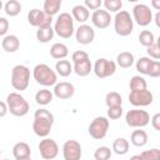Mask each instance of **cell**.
Segmentation results:
<instances>
[{
	"label": "cell",
	"mask_w": 160,
	"mask_h": 160,
	"mask_svg": "<svg viewBox=\"0 0 160 160\" xmlns=\"http://www.w3.org/2000/svg\"><path fill=\"white\" fill-rule=\"evenodd\" d=\"M54 115L48 109H39L34 114L32 130L39 138H46L52 128Z\"/></svg>",
	"instance_id": "6da1fadb"
},
{
	"label": "cell",
	"mask_w": 160,
	"mask_h": 160,
	"mask_svg": "<svg viewBox=\"0 0 160 160\" xmlns=\"http://www.w3.org/2000/svg\"><path fill=\"white\" fill-rule=\"evenodd\" d=\"M5 102L8 105V111H10L11 115L18 116V118L25 116L30 110L29 102L20 92H10L6 96Z\"/></svg>",
	"instance_id": "7a4b0ae2"
},
{
	"label": "cell",
	"mask_w": 160,
	"mask_h": 160,
	"mask_svg": "<svg viewBox=\"0 0 160 160\" xmlns=\"http://www.w3.org/2000/svg\"><path fill=\"white\" fill-rule=\"evenodd\" d=\"M34 80L42 86H54L58 81L56 72L46 64H38L32 70Z\"/></svg>",
	"instance_id": "3957f363"
},
{
	"label": "cell",
	"mask_w": 160,
	"mask_h": 160,
	"mask_svg": "<svg viewBox=\"0 0 160 160\" xmlns=\"http://www.w3.org/2000/svg\"><path fill=\"white\" fill-rule=\"evenodd\" d=\"M114 29L115 32L120 36H128L134 30V20L126 10H120L115 14L114 18Z\"/></svg>",
	"instance_id": "277c9868"
},
{
	"label": "cell",
	"mask_w": 160,
	"mask_h": 160,
	"mask_svg": "<svg viewBox=\"0 0 160 160\" xmlns=\"http://www.w3.org/2000/svg\"><path fill=\"white\" fill-rule=\"evenodd\" d=\"M54 32L62 39H69L74 34V19L69 12H61L55 20Z\"/></svg>",
	"instance_id": "5b68a950"
},
{
	"label": "cell",
	"mask_w": 160,
	"mask_h": 160,
	"mask_svg": "<svg viewBox=\"0 0 160 160\" xmlns=\"http://www.w3.org/2000/svg\"><path fill=\"white\" fill-rule=\"evenodd\" d=\"M30 81V70L25 65H15L11 70V86L18 90L22 91L26 90Z\"/></svg>",
	"instance_id": "8992f818"
},
{
	"label": "cell",
	"mask_w": 160,
	"mask_h": 160,
	"mask_svg": "<svg viewBox=\"0 0 160 160\" xmlns=\"http://www.w3.org/2000/svg\"><path fill=\"white\" fill-rule=\"evenodd\" d=\"M125 121L130 128H144L150 121V115L148 111L141 109H132L129 110L125 115Z\"/></svg>",
	"instance_id": "52a82bcc"
},
{
	"label": "cell",
	"mask_w": 160,
	"mask_h": 160,
	"mask_svg": "<svg viewBox=\"0 0 160 160\" xmlns=\"http://www.w3.org/2000/svg\"><path fill=\"white\" fill-rule=\"evenodd\" d=\"M109 125L110 122L105 116H98L89 125V135L95 140H101L106 136Z\"/></svg>",
	"instance_id": "ba28073f"
},
{
	"label": "cell",
	"mask_w": 160,
	"mask_h": 160,
	"mask_svg": "<svg viewBox=\"0 0 160 160\" xmlns=\"http://www.w3.org/2000/svg\"><path fill=\"white\" fill-rule=\"evenodd\" d=\"M92 71L94 74L100 78V79H105V78H109L111 75L115 74L116 71V64L111 60H108L105 58H100L95 61L94 64V68H92Z\"/></svg>",
	"instance_id": "9c48e42d"
},
{
	"label": "cell",
	"mask_w": 160,
	"mask_h": 160,
	"mask_svg": "<svg viewBox=\"0 0 160 160\" xmlns=\"http://www.w3.org/2000/svg\"><path fill=\"white\" fill-rule=\"evenodd\" d=\"M132 18L140 26H146L152 21V11L145 4H136L132 8Z\"/></svg>",
	"instance_id": "30bf717a"
},
{
	"label": "cell",
	"mask_w": 160,
	"mask_h": 160,
	"mask_svg": "<svg viewBox=\"0 0 160 160\" xmlns=\"http://www.w3.org/2000/svg\"><path fill=\"white\" fill-rule=\"evenodd\" d=\"M38 148H39L40 156L44 160H52L59 154V146H58L56 141L52 140V139H50V138H44L39 142V146Z\"/></svg>",
	"instance_id": "8fae6325"
},
{
	"label": "cell",
	"mask_w": 160,
	"mask_h": 160,
	"mask_svg": "<svg viewBox=\"0 0 160 160\" xmlns=\"http://www.w3.org/2000/svg\"><path fill=\"white\" fill-rule=\"evenodd\" d=\"M129 101L131 105L136 108H144L149 106L154 101V96L150 90H140V91H130L129 94Z\"/></svg>",
	"instance_id": "7c38bea8"
},
{
	"label": "cell",
	"mask_w": 160,
	"mask_h": 160,
	"mask_svg": "<svg viewBox=\"0 0 160 160\" xmlns=\"http://www.w3.org/2000/svg\"><path fill=\"white\" fill-rule=\"evenodd\" d=\"M28 21L31 26H35V28L50 26L52 22V16L46 15L40 9H31L28 12Z\"/></svg>",
	"instance_id": "4fadbf2b"
},
{
	"label": "cell",
	"mask_w": 160,
	"mask_h": 160,
	"mask_svg": "<svg viewBox=\"0 0 160 160\" xmlns=\"http://www.w3.org/2000/svg\"><path fill=\"white\" fill-rule=\"evenodd\" d=\"M82 155V149L79 141L68 140L62 145V156L64 160H80Z\"/></svg>",
	"instance_id": "5bb4252c"
},
{
	"label": "cell",
	"mask_w": 160,
	"mask_h": 160,
	"mask_svg": "<svg viewBox=\"0 0 160 160\" xmlns=\"http://www.w3.org/2000/svg\"><path fill=\"white\" fill-rule=\"evenodd\" d=\"M75 38H76V41L79 44H82V45H88V44H91L95 39V31L94 29L88 25V24H81L76 31H75Z\"/></svg>",
	"instance_id": "9a60e30c"
},
{
	"label": "cell",
	"mask_w": 160,
	"mask_h": 160,
	"mask_svg": "<svg viewBox=\"0 0 160 160\" xmlns=\"http://www.w3.org/2000/svg\"><path fill=\"white\" fill-rule=\"evenodd\" d=\"M91 22L92 25L96 28V29H100V30H104L106 29L110 22H111V16L110 14L106 11V10H101V9H98L92 12L91 15Z\"/></svg>",
	"instance_id": "2e32d148"
},
{
	"label": "cell",
	"mask_w": 160,
	"mask_h": 160,
	"mask_svg": "<svg viewBox=\"0 0 160 160\" xmlns=\"http://www.w3.org/2000/svg\"><path fill=\"white\" fill-rule=\"evenodd\" d=\"M54 95L58 98V99H61V100H66V99H70L72 98L74 92H75V88L71 82H68V81H61V82H56L54 85V90H52Z\"/></svg>",
	"instance_id": "e0dca14e"
},
{
	"label": "cell",
	"mask_w": 160,
	"mask_h": 160,
	"mask_svg": "<svg viewBox=\"0 0 160 160\" xmlns=\"http://www.w3.org/2000/svg\"><path fill=\"white\" fill-rule=\"evenodd\" d=\"M1 48L6 52H15L20 48V40L16 35H6L1 40Z\"/></svg>",
	"instance_id": "ac0fdd59"
},
{
	"label": "cell",
	"mask_w": 160,
	"mask_h": 160,
	"mask_svg": "<svg viewBox=\"0 0 160 160\" xmlns=\"http://www.w3.org/2000/svg\"><path fill=\"white\" fill-rule=\"evenodd\" d=\"M72 71H74L76 75L81 76V78L88 76V75L90 74V71H92V65H91L90 59L88 58V59H84V60H81V61L74 62V65H72Z\"/></svg>",
	"instance_id": "d6986e66"
},
{
	"label": "cell",
	"mask_w": 160,
	"mask_h": 160,
	"mask_svg": "<svg viewBox=\"0 0 160 160\" xmlns=\"http://www.w3.org/2000/svg\"><path fill=\"white\" fill-rule=\"evenodd\" d=\"M55 32H54V29L52 26H41V28H38L36 30V39L39 42H42V44H46L49 42L50 40H52Z\"/></svg>",
	"instance_id": "ffe728a7"
},
{
	"label": "cell",
	"mask_w": 160,
	"mask_h": 160,
	"mask_svg": "<svg viewBox=\"0 0 160 160\" xmlns=\"http://www.w3.org/2000/svg\"><path fill=\"white\" fill-rule=\"evenodd\" d=\"M69 54V49L65 44L62 42H55L51 48H50V55L52 59H56V60H62L68 56Z\"/></svg>",
	"instance_id": "44dd1931"
},
{
	"label": "cell",
	"mask_w": 160,
	"mask_h": 160,
	"mask_svg": "<svg viewBox=\"0 0 160 160\" xmlns=\"http://www.w3.org/2000/svg\"><path fill=\"white\" fill-rule=\"evenodd\" d=\"M31 154V149L29 146V144L24 142V141H20V142H16L14 146H12V155L15 159H22V158H28L30 156Z\"/></svg>",
	"instance_id": "7402d4cb"
},
{
	"label": "cell",
	"mask_w": 160,
	"mask_h": 160,
	"mask_svg": "<svg viewBox=\"0 0 160 160\" xmlns=\"http://www.w3.org/2000/svg\"><path fill=\"white\" fill-rule=\"evenodd\" d=\"M71 16H72V19H75L76 21H79V22H81V24H84L88 19H89V16H90V12H89V10L84 6V5H75L74 8H72V10H71Z\"/></svg>",
	"instance_id": "603a6c76"
},
{
	"label": "cell",
	"mask_w": 160,
	"mask_h": 160,
	"mask_svg": "<svg viewBox=\"0 0 160 160\" xmlns=\"http://www.w3.org/2000/svg\"><path fill=\"white\" fill-rule=\"evenodd\" d=\"M130 141L134 146H138V148H141L144 145H146L148 142V134L145 130H134L131 132V136H130Z\"/></svg>",
	"instance_id": "cb8c5ba5"
},
{
	"label": "cell",
	"mask_w": 160,
	"mask_h": 160,
	"mask_svg": "<svg viewBox=\"0 0 160 160\" xmlns=\"http://www.w3.org/2000/svg\"><path fill=\"white\" fill-rule=\"evenodd\" d=\"M55 70H56V74H59L62 78H66L72 72V64L65 59L58 60L55 64Z\"/></svg>",
	"instance_id": "d4e9b609"
},
{
	"label": "cell",
	"mask_w": 160,
	"mask_h": 160,
	"mask_svg": "<svg viewBox=\"0 0 160 160\" xmlns=\"http://www.w3.org/2000/svg\"><path fill=\"white\" fill-rule=\"evenodd\" d=\"M115 64L122 69H128L134 64V55L130 51H122L116 56Z\"/></svg>",
	"instance_id": "484cf974"
},
{
	"label": "cell",
	"mask_w": 160,
	"mask_h": 160,
	"mask_svg": "<svg viewBox=\"0 0 160 160\" xmlns=\"http://www.w3.org/2000/svg\"><path fill=\"white\" fill-rule=\"evenodd\" d=\"M52 98H54V94L49 89H41V90H39L35 94V101H36V104L42 105V106L49 105L52 101Z\"/></svg>",
	"instance_id": "4316f807"
},
{
	"label": "cell",
	"mask_w": 160,
	"mask_h": 160,
	"mask_svg": "<svg viewBox=\"0 0 160 160\" xmlns=\"http://www.w3.org/2000/svg\"><path fill=\"white\" fill-rule=\"evenodd\" d=\"M112 151L118 155H125L129 151V141L125 138H118L112 142Z\"/></svg>",
	"instance_id": "83f0119b"
},
{
	"label": "cell",
	"mask_w": 160,
	"mask_h": 160,
	"mask_svg": "<svg viewBox=\"0 0 160 160\" xmlns=\"http://www.w3.org/2000/svg\"><path fill=\"white\" fill-rule=\"evenodd\" d=\"M61 8V0H45L44 2V12L49 16H54Z\"/></svg>",
	"instance_id": "f1b7e54d"
},
{
	"label": "cell",
	"mask_w": 160,
	"mask_h": 160,
	"mask_svg": "<svg viewBox=\"0 0 160 160\" xmlns=\"http://www.w3.org/2000/svg\"><path fill=\"white\" fill-rule=\"evenodd\" d=\"M4 11L9 16H16L21 11V4L16 0H9L4 5Z\"/></svg>",
	"instance_id": "f546056e"
},
{
	"label": "cell",
	"mask_w": 160,
	"mask_h": 160,
	"mask_svg": "<svg viewBox=\"0 0 160 160\" xmlns=\"http://www.w3.org/2000/svg\"><path fill=\"white\" fill-rule=\"evenodd\" d=\"M129 86H130V90L131 91H140V90H145L146 89V80L140 76V75H135L130 79V82H129Z\"/></svg>",
	"instance_id": "4dcf8cb0"
},
{
	"label": "cell",
	"mask_w": 160,
	"mask_h": 160,
	"mask_svg": "<svg viewBox=\"0 0 160 160\" xmlns=\"http://www.w3.org/2000/svg\"><path fill=\"white\" fill-rule=\"evenodd\" d=\"M105 104L108 108H111V106H121L122 104V98L119 92L116 91H110L106 94L105 96Z\"/></svg>",
	"instance_id": "1f68e13d"
},
{
	"label": "cell",
	"mask_w": 160,
	"mask_h": 160,
	"mask_svg": "<svg viewBox=\"0 0 160 160\" xmlns=\"http://www.w3.org/2000/svg\"><path fill=\"white\" fill-rule=\"evenodd\" d=\"M139 41H140L141 45L149 48V46L152 45L156 40H155L154 34H152L150 30H142V31L139 34Z\"/></svg>",
	"instance_id": "d6a6232c"
},
{
	"label": "cell",
	"mask_w": 160,
	"mask_h": 160,
	"mask_svg": "<svg viewBox=\"0 0 160 160\" xmlns=\"http://www.w3.org/2000/svg\"><path fill=\"white\" fill-rule=\"evenodd\" d=\"M154 60H151L150 58L148 56H142L140 58L138 61H136V70L140 72V74H144V75H148V71H149V68L151 65Z\"/></svg>",
	"instance_id": "836d02e7"
},
{
	"label": "cell",
	"mask_w": 160,
	"mask_h": 160,
	"mask_svg": "<svg viewBox=\"0 0 160 160\" xmlns=\"http://www.w3.org/2000/svg\"><path fill=\"white\" fill-rule=\"evenodd\" d=\"M112 155V151L108 146H100L95 150L94 152V159L95 160H110Z\"/></svg>",
	"instance_id": "e575fe53"
},
{
	"label": "cell",
	"mask_w": 160,
	"mask_h": 160,
	"mask_svg": "<svg viewBox=\"0 0 160 160\" xmlns=\"http://www.w3.org/2000/svg\"><path fill=\"white\" fill-rule=\"evenodd\" d=\"M102 4H104V6H105V9H106V11L109 14L120 11V9L122 6V1L121 0H105Z\"/></svg>",
	"instance_id": "d590c367"
},
{
	"label": "cell",
	"mask_w": 160,
	"mask_h": 160,
	"mask_svg": "<svg viewBox=\"0 0 160 160\" xmlns=\"http://www.w3.org/2000/svg\"><path fill=\"white\" fill-rule=\"evenodd\" d=\"M141 160H160V150L154 148L150 150H145L140 154Z\"/></svg>",
	"instance_id": "8d00e7d4"
},
{
	"label": "cell",
	"mask_w": 160,
	"mask_h": 160,
	"mask_svg": "<svg viewBox=\"0 0 160 160\" xmlns=\"http://www.w3.org/2000/svg\"><path fill=\"white\" fill-rule=\"evenodd\" d=\"M146 52H148L150 59H155L158 61L160 59V45H159V41H155L152 45L146 48Z\"/></svg>",
	"instance_id": "74e56055"
},
{
	"label": "cell",
	"mask_w": 160,
	"mask_h": 160,
	"mask_svg": "<svg viewBox=\"0 0 160 160\" xmlns=\"http://www.w3.org/2000/svg\"><path fill=\"white\" fill-rule=\"evenodd\" d=\"M122 115V108L121 106H111L108 108V118L111 120H118Z\"/></svg>",
	"instance_id": "f35d334b"
},
{
	"label": "cell",
	"mask_w": 160,
	"mask_h": 160,
	"mask_svg": "<svg viewBox=\"0 0 160 160\" xmlns=\"http://www.w3.org/2000/svg\"><path fill=\"white\" fill-rule=\"evenodd\" d=\"M148 75L150 78H159L160 76V62L154 60L149 68V71H148Z\"/></svg>",
	"instance_id": "ab89813d"
},
{
	"label": "cell",
	"mask_w": 160,
	"mask_h": 160,
	"mask_svg": "<svg viewBox=\"0 0 160 160\" xmlns=\"http://www.w3.org/2000/svg\"><path fill=\"white\" fill-rule=\"evenodd\" d=\"M88 58H89V54H88L86 51H84V50H76V51H74L72 55H71V60H72V62L81 61V60L88 59Z\"/></svg>",
	"instance_id": "60d3db41"
},
{
	"label": "cell",
	"mask_w": 160,
	"mask_h": 160,
	"mask_svg": "<svg viewBox=\"0 0 160 160\" xmlns=\"http://www.w3.org/2000/svg\"><path fill=\"white\" fill-rule=\"evenodd\" d=\"M102 5V1L101 0H85V2H84V6L89 10H98V9H100V6Z\"/></svg>",
	"instance_id": "b9f144b4"
},
{
	"label": "cell",
	"mask_w": 160,
	"mask_h": 160,
	"mask_svg": "<svg viewBox=\"0 0 160 160\" xmlns=\"http://www.w3.org/2000/svg\"><path fill=\"white\" fill-rule=\"evenodd\" d=\"M9 30V20L6 18H0V36H6Z\"/></svg>",
	"instance_id": "7bdbcfd3"
},
{
	"label": "cell",
	"mask_w": 160,
	"mask_h": 160,
	"mask_svg": "<svg viewBox=\"0 0 160 160\" xmlns=\"http://www.w3.org/2000/svg\"><path fill=\"white\" fill-rule=\"evenodd\" d=\"M150 121H151L152 128H154L155 130L160 131V114H155V115L150 119Z\"/></svg>",
	"instance_id": "ee69618b"
},
{
	"label": "cell",
	"mask_w": 160,
	"mask_h": 160,
	"mask_svg": "<svg viewBox=\"0 0 160 160\" xmlns=\"http://www.w3.org/2000/svg\"><path fill=\"white\" fill-rule=\"evenodd\" d=\"M8 114V105L5 101L0 100V118H4Z\"/></svg>",
	"instance_id": "f6af8a7d"
},
{
	"label": "cell",
	"mask_w": 160,
	"mask_h": 160,
	"mask_svg": "<svg viewBox=\"0 0 160 160\" xmlns=\"http://www.w3.org/2000/svg\"><path fill=\"white\" fill-rule=\"evenodd\" d=\"M151 5H152L156 10H160V0H152V1H151Z\"/></svg>",
	"instance_id": "bcb514c9"
},
{
	"label": "cell",
	"mask_w": 160,
	"mask_h": 160,
	"mask_svg": "<svg viewBox=\"0 0 160 160\" xmlns=\"http://www.w3.org/2000/svg\"><path fill=\"white\" fill-rule=\"evenodd\" d=\"M155 22H156V26H160V12L159 11L155 15Z\"/></svg>",
	"instance_id": "7dc6e473"
},
{
	"label": "cell",
	"mask_w": 160,
	"mask_h": 160,
	"mask_svg": "<svg viewBox=\"0 0 160 160\" xmlns=\"http://www.w3.org/2000/svg\"><path fill=\"white\" fill-rule=\"evenodd\" d=\"M129 160H141V158H140V155H134V156H131Z\"/></svg>",
	"instance_id": "c3c4849f"
},
{
	"label": "cell",
	"mask_w": 160,
	"mask_h": 160,
	"mask_svg": "<svg viewBox=\"0 0 160 160\" xmlns=\"http://www.w3.org/2000/svg\"><path fill=\"white\" fill-rule=\"evenodd\" d=\"M16 160H31V158H30V156H28V158H22V159H16Z\"/></svg>",
	"instance_id": "681fc988"
},
{
	"label": "cell",
	"mask_w": 160,
	"mask_h": 160,
	"mask_svg": "<svg viewBox=\"0 0 160 160\" xmlns=\"http://www.w3.org/2000/svg\"><path fill=\"white\" fill-rule=\"evenodd\" d=\"M2 6H4V4H2V1H1V0H0V10H1V9H2Z\"/></svg>",
	"instance_id": "f907efd6"
},
{
	"label": "cell",
	"mask_w": 160,
	"mask_h": 160,
	"mask_svg": "<svg viewBox=\"0 0 160 160\" xmlns=\"http://www.w3.org/2000/svg\"><path fill=\"white\" fill-rule=\"evenodd\" d=\"M0 155H1V149H0Z\"/></svg>",
	"instance_id": "816d5d0a"
},
{
	"label": "cell",
	"mask_w": 160,
	"mask_h": 160,
	"mask_svg": "<svg viewBox=\"0 0 160 160\" xmlns=\"http://www.w3.org/2000/svg\"><path fill=\"white\" fill-rule=\"evenodd\" d=\"M4 160H9V159H4Z\"/></svg>",
	"instance_id": "f5cc1de1"
}]
</instances>
